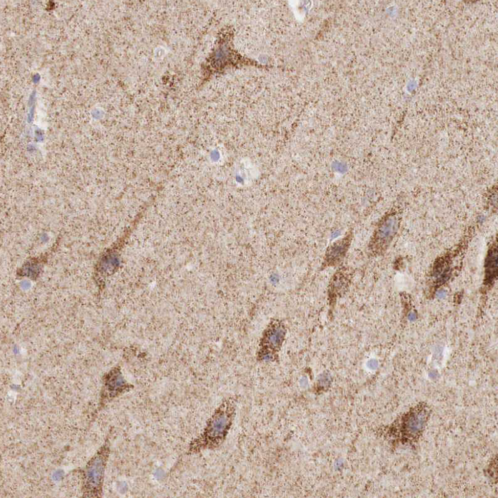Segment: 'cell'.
<instances>
[{"instance_id":"cell-1","label":"cell","mask_w":498,"mask_h":498,"mask_svg":"<svg viewBox=\"0 0 498 498\" xmlns=\"http://www.w3.org/2000/svg\"><path fill=\"white\" fill-rule=\"evenodd\" d=\"M227 409L228 406H222L208 425L203 436V441L207 445H216L225 437L231 419L230 410Z\"/></svg>"},{"instance_id":"cell-2","label":"cell","mask_w":498,"mask_h":498,"mask_svg":"<svg viewBox=\"0 0 498 498\" xmlns=\"http://www.w3.org/2000/svg\"><path fill=\"white\" fill-rule=\"evenodd\" d=\"M426 411H415L414 412L406 416L403 420V429H405V434L409 435H417L423 427L426 419Z\"/></svg>"},{"instance_id":"cell-3","label":"cell","mask_w":498,"mask_h":498,"mask_svg":"<svg viewBox=\"0 0 498 498\" xmlns=\"http://www.w3.org/2000/svg\"><path fill=\"white\" fill-rule=\"evenodd\" d=\"M349 241V237H346L335 242L331 247H329L327 252L326 261L328 262L329 263L332 264L335 263V262L339 261L346 252Z\"/></svg>"},{"instance_id":"cell-4","label":"cell","mask_w":498,"mask_h":498,"mask_svg":"<svg viewBox=\"0 0 498 498\" xmlns=\"http://www.w3.org/2000/svg\"><path fill=\"white\" fill-rule=\"evenodd\" d=\"M398 221L394 217H389L380 224L377 233V237L380 240H387L397 232Z\"/></svg>"},{"instance_id":"cell-5","label":"cell","mask_w":498,"mask_h":498,"mask_svg":"<svg viewBox=\"0 0 498 498\" xmlns=\"http://www.w3.org/2000/svg\"><path fill=\"white\" fill-rule=\"evenodd\" d=\"M104 461L100 458H96L95 460V462L93 463V465L90 466L89 471H88V480L89 482H92L93 480V484L95 485L96 486H99V484L101 483V476L103 474L104 471Z\"/></svg>"},{"instance_id":"cell-6","label":"cell","mask_w":498,"mask_h":498,"mask_svg":"<svg viewBox=\"0 0 498 498\" xmlns=\"http://www.w3.org/2000/svg\"><path fill=\"white\" fill-rule=\"evenodd\" d=\"M486 279L488 282L494 280L497 274V251L496 248H493L489 252L486 263Z\"/></svg>"},{"instance_id":"cell-7","label":"cell","mask_w":498,"mask_h":498,"mask_svg":"<svg viewBox=\"0 0 498 498\" xmlns=\"http://www.w3.org/2000/svg\"><path fill=\"white\" fill-rule=\"evenodd\" d=\"M416 318H417V315L416 314H415V313L414 312H412L411 313V314L409 315V319L410 321H414L415 320H416Z\"/></svg>"},{"instance_id":"cell-8","label":"cell","mask_w":498,"mask_h":498,"mask_svg":"<svg viewBox=\"0 0 498 498\" xmlns=\"http://www.w3.org/2000/svg\"><path fill=\"white\" fill-rule=\"evenodd\" d=\"M437 295H438V297H439L440 298H443L444 297H445L446 292H444L443 291H439V292H438Z\"/></svg>"}]
</instances>
